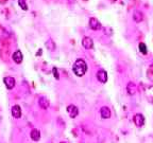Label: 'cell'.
Here are the masks:
<instances>
[{"label":"cell","instance_id":"6da1fadb","mask_svg":"<svg viewBox=\"0 0 153 143\" xmlns=\"http://www.w3.org/2000/svg\"><path fill=\"white\" fill-rule=\"evenodd\" d=\"M72 71L76 76H83L87 72V64L83 60H76L72 65Z\"/></svg>","mask_w":153,"mask_h":143},{"label":"cell","instance_id":"7a4b0ae2","mask_svg":"<svg viewBox=\"0 0 153 143\" xmlns=\"http://www.w3.org/2000/svg\"><path fill=\"white\" fill-rule=\"evenodd\" d=\"M88 24H89V28H91V30H94V31H97V30H101V29H102V24H101V22L99 21L97 18H95V17L89 18Z\"/></svg>","mask_w":153,"mask_h":143},{"label":"cell","instance_id":"3957f363","mask_svg":"<svg viewBox=\"0 0 153 143\" xmlns=\"http://www.w3.org/2000/svg\"><path fill=\"white\" fill-rule=\"evenodd\" d=\"M67 112H68V114H69L70 118H76L78 114H79V109H78V107H76V105H68L67 106Z\"/></svg>","mask_w":153,"mask_h":143},{"label":"cell","instance_id":"277c9868","mask_svg":"<svg viewBox=\"0 0 153 143\" xmlns=\"http://www.w3.org/2000/svg\"><path fill=\"white\" fill-rule=\"evenodd\" d=\"M3 83H4L5 87L7 89H13L15 87L16 82H15V79L12 77V76H5L4 79H3Z\"/></svg>","mask_w":153,"mask_h":143},{"label":"cell","instance_id":"5b68a950","mask_svg":"<svg viewBox=\"0 0 153 143\" xmlns=\"http://www.w3.org/2000/svg\"><path fill=\"white\" fill-rule=\"evenodd\" d=\"M97 80H98L100 83L104 84L108 82V73H106V71H104V70H99L98 72H97Z\"/></svg>","mask_w":153,"mask_h":143},{"label":"cell","instance_id":"8992f818","mask_svg":"<svg viewBox=\"0 0 153 143\" xmlns=\"http://www.w3.org/2000/svg\"><path fill=\"white\" fill-rule=\"evenodd\" d=\"M133 121H134V123H135V125H136V126L141 127L143 125V123H145V118H143V114H136L133 117Z\"/></svg>","mask_w":153,"mask_h":143},{"label":"cell","instance_id":"52a82bcc","mask_svg":"<svg viewBox=\"0 0 153 143\" xmlns=\"http://www.w3.org/2000/svg\"><path fill=\"white\" fill-rule=\"evenodd\" d=\"M82 46H83V48H85V49H93V47H94L93 39H91V37H88V36L83 37V39H82Z\"/></svg>","mask_w":153,"mask_h":143},{"label":"cell","instance_id":"ba28073f","mask_svg":"<svg viewBox=\"0 0 153 143\" xmlns=\"http://www.w3.org/2000/svg\"><path fill=\"white\" fill-rule=\"evenodd\" d=\"M12 58H13V60H14V63H16V64H20V63L22 62V58H24L22 51H20V50L15 51V52L13 53V55H12Z\"/></svg>","mask_w":153,"mask_h":143},{"label":"cell","instance_id":"9c48e42d","mask_svg":"<svg viewBox=\"0 0 153 143\" xmlns=\"http://www.w3.org/2000/svg\"><path fill=\"white\" fill-rule=\"evenodd\" d=\"M133 20L135 22H141L143 20V14L139 10H135L133 12Z\"/></svg>","mask_w":153,"mask_h":143},{"label":"cell","instance_id":"30bf717a","mask_svg":"<svg viewBox=\"0 0 153 143\" xmlns=\"http://www.w3.org/2000/svg\"><path fill=\"white\" fill-rule=\"evenodd\" d=\"M100 114H101V117H102L103 119H110L111 116H112V112H111L110 108L106 107V106H104V107H101Z\"/></svg>","mask_w":153,"mask_h":143},{"label":"cell","instance_id":"8fae6325","mask_svg":"<svg viewBox=\"0 0 153 143\" xmlns=\"http://www.w3.org/2000/svg\"><path fill=\"white\" fill-rule=\"evenodd\" d=\"M127 92H128V94H130V95H134L137 92V87L133 82H130L127 85Z\"/></svg>","mask_w":153,"mask_h":143},{"label":"cell","instance_id":"7c38bea8","mask_svg":"<svg viewBox=\"0 0 153 143\" xmlns=\"http://www.w3.org/2000/svg\"><path fill=\"white\" fill-rule=\"evenodd\" d=\"M12 116L16 119H19L22 117V108L19 105H14L12 107Z\"/></svg>","mask_w":153,"mask_h":143},{"label":"cell","instance_id":"4fadbf2b","mask_svg":"<svg viewBox=\"0 0 153 143\" xmlns=\"http://www.w3.org/2000/svg\"><path fill=\"white\" fill-rule=\"evenodd\" d=\"M38 104H39V107L41 108H43V109H47V108L49 107L50 103H49V101H48V99L46 98V97H41L39 100H38Z\"/></svg>","mask_w":153,"mask_h":143},{"label":"cell","instance_id":"5bb4252c","mask_svg":"<svg viewBox=\"0 0 153 143\" xmlns=\"http://www.w3.org/2000/svg\"><path fill=\"white\" fill-rule=\"evenodd\" d=\"M30 136H31V139L33 141H38L41 139V133H39L38 129L34 128L31 130V135H30Z\"/></svg>","mask_w":153,"mask_h":143},{"label":"cell","instance_id":"9a60e30c","mask_svg":"<svg viewBox=\"0 0 153 143\" xmlns=\"http://www.w3.org/2000/svg\"><path fill=\"white\" fill-rule=\"evenodd\" d=\"M46 46H47V48L49 49L50 51H54V49H55V45H54V43H53V41L52 39H49V41L46 43Z\"/></svg>","mask_w":153,"mask_h":143},{"label":"cell","instance_id":"2e32d148","mask_svg":"<svg viewBox=\"0 0 153 143\" xmlns=\"http://www.w3.org/2000/svg\"><path fill=\"white\" fill-rule=\"evenodd\" d=\"M139 51H140L143 54L147 55V53H148V50H147V46L145 45L143 43H139Z\"/></svg>","mask_w":153,"mask_h":143},{"label":"cell","instance_id":"e0dca14e","mask_svg":"<svg viewBox=\"0 0 153 143\" xmlns=\"http://www.w3.org/2000/svg\"><path fill=\"white\" fill-rule=\"evenodd\" d=\"M18 4L24 11H27V10H28V4H27L26 0H18Z\"/></svg>","mask_w":153,"mask_h":143},{"label":"cell","instance_id":"ac0fdd59","mask_svg":"<svg viewBox=\"0 0 153 143\" xmlns=\"http://www.w3.org/2000/svg\"><path fill=\"white\" fill-rule=\"evenodd\" d=\"M53 73H54L55 79H59V74H57V72H56V68H53Z\"/></svg>","mask_w":153,"mask_h":143},{"label":"cell","instance_id":"d6986e66","mask_svg":"<svg viewBox=\"0 0 153 143\" xmlns=\"http://www.w3.org/2000/svg\"><path fill=\"white\" fill-rule=\"evenodd\" d=\"M61 143H66V142H61Z\"/></svg>","mask_w":153,"mask_h":143}]
</instances>
